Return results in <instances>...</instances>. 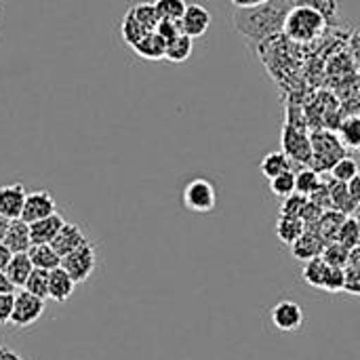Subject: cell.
Segmentation results:
<instances>
[{
    "label": "cell",
    "mask_w": 360,
    "mask_h": 360,
    "mask_svg": "<svg viewBox=\"0 0 360 360\" xmlns=\"http://www.w3.org/2000/svg\"><path fill=\"white\" fill-rule=\"evenodd\" d=\"M133 51L143 57V59H150V61H158V59H165V53H167V40L158 34V32H148L135 46Z\"/></svg>",
    "instance_id": "cell-19"
},
{
    "label": "cell",
    "mask_w": 360,
    "mask_h": 360,
    "mask_svg": "<svg viewBox=\"0 0 360 360\" xmlns=\"http://www.w3.org/2000/svg\"><path fill=\"white\" fill-rule=\"evenodd\" d=\"M154 6H156L160 19L181 21L188 2H186V0H154Z\"/></svg>",
    "instance_id": "cell-28"
},
{
    "label": "cell",
    "mask_w": 360,
    "mask_h": 360,
    "mask_svg": "<svg viewBox=\"0 0 360 360\" xmlns=\"http://www.w3.org/2000/svg\"><path fill=\"white\" fill-rule=\"evenodd\" d=\"M359 226H356V221H352V219H346L344 221V226L340 228V234H338V243H342L344 247H348V249H352L354 245H356V240H359Z\"/></svg>",
    "instance_id": "cell-34"
},
{
    "label": "cell",
    "mask_w": 360,
    "mask_h": 360,
    "mask_svg": "<svg viewBox=\"0 0 360 360\" xmlns=\"http://www.w3.org/2000/svg\"><path fill=\"white\" fill-rule=\"evenodd\" d=\"M270 190H272V194H276L281 198L295 194V173L287 171V173H281L278 177L270 179Z\"/></svg>",
    "instance_id": "cell-30"
},
{
    "label": "cell",
    "mask_w": 360,
    "mask_h": 360,
    "mask_svg": "<svg viewBox=\"0 0 360 360\" xmlns=\"http://www.w3.org/2000/svg\"><path fill=\"white\" fill-rule=\"evenodd\" d=\"M11 257H13V253L8 251V247H6L4 243H0V272H4V270H6V266H8Z\"/></svg>",
    "instance_id": "cell-38"
},
{
    "label": "cell",
    "mask_w": 360,
    "mask_h": 360,
    "mask_svg": "<svg viewBox=\"0 0 360 360\" xmlns=\"http://www.w3.org/2000/svg\"><path fill=\"white\" fill-rule=\"evenodd\" d=\"M61 268L74 278V283H86L97 270V251L91 243H84L70 255L61 257Z\"/></svg>",
    "instance_id": "cell-5"
},
{
    "label": "cell",
    "mask_w": 360,
    "mask_h": 360,
    "mask_svg": "<svg viewBox=\"0 0 360 360\" xmlns=\"http://www.w3.org/2000/svg\"><path fill=\"white\" fill-rule=\"evenodd\" d=\"M348 259V247H344L342 243H331L329 247H325V262L335 266V268H344Z\"/></svg>",
    "instance_id": "cell-33"
},
{
    "label": "cell",
    "mask_w": 360,
    "mask_h": 360,
    "mask_svg": "<svg viewBox=\"0 0 360 360\" xmlns=\"http://www.w3.org/2000/svg\"><path fill=\"white\" fill-rule=\"evenodd\" d=\"M0 360H23L15 350L6 348V346H0Z\"/></svg>",
    "instance_id": "cell-41"
},
{
    "label": "cell",
    "mask_w": 360,
    "mask_h": 360,
    "mask_svg": "<svg viewBox=\"0 0 360 360\" xmlns=\"http://www.w3.org/2000/svg\"><path fill=\"white\" fill-rule=\"evenodd\" d=\"M348 190H350V194H352V198L356 200V205H360V173L348 184Z\"/></svg>",
    "instance_id": "cell-40"
},
{
    "label": "cell",
    "mask_w": 360,
    "mask_h": 360,
    "mask_svg": "<svg viewBox=\"0 0 360 360\" xmlns=\"http://www.w3.org/2000/svg\"><path fill=\"white\" fill-rule=\"evenodd\" d=\"M291 167H293V160H291L285 152H270V154H266L264 160L259 162V169H262L264 177H268V179H274V177H278L281 173L291 171Z\"/></svg>",
    "instance_id": "cell-23"
},
{
    "label": "cell",
    "mask_w": 360,
    "mask_h": 360,
    "mask_svg": "<svg viewBox=\"0 0 360 360\" xmlns=\"http://www.w3.org/2000/svg\"><path fill=\"white\" fill-rule=\"evenodd\" d=\"M272 325L283 331V333H295L304 327V310L297 302L293 300H283L278 302L272 312H270Z\"/></svg>",
    "instance_id": "cell-9"
},
{
    "label": "cell",
    "mask_w": 360,
    "mask_h": 360,
    "mask_svg": "<svg viewBox=\"0 0 360 360\" xmlns=\"http://www.w3.org/2000/svg\"><path fill=\"white\" fill-rule=\"evenodd\" d=\"M6 228H8V219L0 215V243H2V238H4V234H6Z\"/></svg>",
    "instance_id": "cell-42"
},
{
    "label": "cell",
    "mask_w": 360,
    "mask_h": 360,
    "mask_svg": "<svg viewBox=\"0 0 360 360\" xmlns=\"http://www.w3.org/2000/svg\"><path fill=\"white\" fill-rule=\"evenodd\" d=\"M310 141H312V162L310 167L314 171H325L342 158L346 156L344 154V143L338 139V135L329 133V131H316L310 135Z\"/></svg>",
    "instance_id": "cell-3"
},
{
    "label": "cell",
    "mask_w": 360,
    "mask_h": 360,
    "mask_svg": "<svg viewBox=\"0 0 360 360\" xmlns=\"http://www.w3.org/2000/svg\"><path fill=\"white\" fill-rule=\"evenodd\" d=\"M342 143L348 148H360V118H350L342 124Z\"/></svg>",
    "instance_id": "cell-31"
},
{
    "label": "cell",
    "mask_w": 360,
    "mask_h": 360,
    "mask_svg": "<svg viewBox=\"0 0 360 360\" xmlns=\"http://www.w3.org/2000/svg\"><path fill=\"white\" fill-rule=\"evenodd\" d=\"M327 243L323 240L321 234L316 232H304L293 245H291V253L302 259V262H310L314 257H321V253L325 251Z\"/></svg>",
    "instance_id": "cell-17"
},
{
    "label": "cell",
    "mask_w": 360,
    "mask_h": 360,
    "mask_svg": "<svg viewBox=\"0 0 360 360\" xmlns=\"http://www.w3.org/2000/svg\"><path fill=\"white\" fill-rule=\"evenodd\" d=\"M331 2H340V0H331Z\"/></svg>",
    "instance_id": "cell-43"
},
{
    "label": "cell",
    "mask_w": 360,
    "mask_h": 360,
    "mask_svg": "<svg viewBox=\"0 0 360 360\" xmlns=\"http://www.w3.org/2000/svg\"><path fill=\"white\" fill-rule=\"evenodd\" d=\"M302 276L308 285L316 287V289H327V291H342L344 289V268H335L331 264L325 262V257H314L310 262H306Z\"/></svg>",
    "instance_id": "cell-4"
},
{
    "label": "cell",
    "mask_w": 360,
    "mask_h": 360,
    "mask_svg": "<svg viewBox=\"0 0 360 360\" xmlns=\"http://www.w3.org/2000/svg\"><path fill=\"white\" fill-rule=\"evenodd\" d=\"M156 32H158L167 42H171V40H173V38H177L179 34H184L181 23H179V21H171V19H160V23H158Z\"/></svg>",
    "instance_id": "cell-35"
},
{
    "label": "cell",
    "mask_w": 360,
    "mask_h": 360,
    "mask_svg": "<svg viewBox=\"0 0 360 360\" xmlns=\"http://www.w3.org/2000/svg\"><path fill=\"white\" fill-rule=\"evenodd\" d=\"M13 304H15V293H4V295H0V325H8V323H11Z\"/></svg>",
    "instance_id": "cell-36"
},
{
    "label": "cell",
    "mask_w": 360,
    "mask_h": 360,
    "mask_svg": "<svg viewBox=\"0 0 360 360\" xmlns=\"http://www.w3.org/2000/svg\"><path fill=\"white\" fill-rule=\"evenodd\" d=\"M63 224H65V219L59 213H53L44 219L30 224L32 245H51L55 240V236L59 234V230L63 228Z\"/></svg>",
    "instance_id": "cell-15"
},
{
    "label": "cell",
    "mask_w": 360,
    "mask_h": 360,
    "mask_svg": "<svg viewBox=\"0 0 360 360\" xmlns=\"http://www.w3.org/2000/svg\"><path fill=\"white\" fill-rule=\"evenodd\" d=\"M23 289H25L27 293L36 295V297L46 300V297H49V272H46V270L34 268V272L30 274V278H27V283H25Z\"/></svg>",
    "instance_id": "cell-29"
},
{
    "label": "cell",
    "mask_w": 360,
    "mask_h": 360,
    "mask_svg": "<svg viewBox=\"0 0 360 360\" xmlns=\"http://www.w3.org/2000/svg\"><path fill=\"white\" fill-rule=\"evenodd\" d=\"M295 0H270L262 6L253 8H234L232 11V25L234 30L251 42H262L278 30H283L285 17Z\"/></svg>",
    "instance_id": "cell-1"
},
{
    "label": "cell",
    "mask_w": 360,
    "mask_h": 360,
    "mask_svg": "<svg viewBox=\"0 0 360 360\" xmlns=\"http://www.w3.org/2000/svg\"><path fill=\"white\" fill-rule=\"evenodd\" d=\"M84 243H89V240H86L84 232L80 230V226L68 224V221H65L63 228L59 230V234L55 236V240L51 243V247L57 251L59 257H65V255H70L72 251H76L78 247H82Z\"/></svg>",
    "instance_id": "cell-14"
},
{
    "label": "cell",
    "mask_w": 360,
    "mask_h": 360,
    "mask_svg": "<svg viewBox=\"0 0 360 360\" xmlns=\"http://www.w3.org/2000/svg\"><path fill=\"white\" fill-rule=\"evenodd\" d=\"M327 27V17L310 4H293L285 17L283 32L293 42H310Z\"/></svg>",
    "instance_id": "cell-2"
},
{
    "label": "cell",
    "mask_w": 360,
    "mask_h": 360,
    "mask_svg": "<svg viewBox=\"0 0 360 360\" xmlns=\"http://www.w3.org/2000/svg\"><path fill=\"white\" fill-rule=\"evenodd\" d=\"M308 230L306 221L302 217H293V215H281L278 224H276V236L285 243V245H293L304 232Z\"/></svg>",
    "instance_id": "cell-20"
},
{
    "label": "cell",
    "mask_w": 360,
    "mask_h": 360,
    "mask_svg": "<svg viewBox=\"0 0 360 360\" xmlns=\"http://www.w3.org/2000/svg\"><path fill=\"white\" fill-rule=\"evenodd\" d=\"M120 34H122V40L133 49L148 34V30L131 15V11H127V15L122 17V23H120Z\"/></svg>",
    "instance_id": "cell-26"
},
{
    "label": "cell",
    "mask_w": 360,
    "mask_h": 360,
    "mask_svg": "<svg viewBox=\"0 0 360 360\" xmlns=\"http://www.w3.org/2000/svg\"><path fill=\"white\" fill-rule=\"evenodd\" d=\"M27 255H30L34 268H38V270L51 272L61 266V257L57 255V251L51 245H32Z\"/></svg>",
    "instance_id": "cell-21"
},
{
    "label": "cell",
    "mask_w": 360,
    "mask_h": 360,
    "mask_svg": "<svg viewBox=\"0 0 360 360\" xmlns=\"http://www.w3.org/2000/svg\"><path fill=\"white\" fill-rule=\"evenodd\" d=\"M27 192L23 184H8L0 188V215L11 219H19L23 213Z\"/></svg>",
    "instance_id": "cell-11"
},
{
    "label": "cell",
    "mask_w": 360,
    "mask_h": 360,
    "mask_svg": "<svg viewBox=\"0 0 360 360\" xmlns=\"http://www.w3.org/2000/svg\"><path fill=\"white\" fill-rule=\"evenodd\" d=\"M192 51H194V38H190L188 34H179L177 38L167 42L165 59L171 61V63H184V61L190 59Z\"/></svg>",
    "instance_id": "cell-22"
},
{
    "label": "cell",
    "mask_w": 360,
    "mask_h": 360,
    "mask_svg": "<svg viewBox=\"0 0 360 360\" xmlns=\"http://www.w3.org/2000/svg\"><path fill=\"white\" fill-rule=\"evenodd\" d=\"M184 207L192 213H211L217 207V192L209 179H192L184 188Z\"/></svg>",
    "instance_id": "cell-6"
},
{
    "label": "cell",
    "mask_w": 360,
    "mask_h": 360,
    "mask_svg": "<svg viewBox=\"0 0 360 360\" xmlns=\"http://www.w3.org/2000/svg\"><path fill=\"white\" fill-rule=\"evenodd\" d=\"M2 243L8 247V251L15 255V253H27L30 247H32V236H30V224L23 221L21 217L19 219H11L8 221V228H6V234L2 238Z\"/></svg>",
    "instance_id": "cell-13"
},
{
    "label": "cell",
    "mask_w": 360,
    "mask_h": 360,
    "mask_svg": "<svg viewBox=\"0 0 360 360\" xmlns=\"http://www.w3.org/2000/svg\"><path fill=\"white\" fill-rule=\"evenodd\" d=\"M234 8H253V6H262L270 0H230Z\"/></svg>",
    "instance_id": "cell-37"
},
{
    "label": "cell",
    "mask_w": 360,
    "mask_h": 360,
    "mask_svg": "<svg viewBox=\"0 0 360 360\" xmlns=\"http://www.w3.org/2000/svg\"><path fill=\"white\" fill-rule=\"evenodd\" d=\"M32 272H34V264H32V259H30L27 253H15L11 257L6 270H4V274L8 276V281L15 285V289H23Z\"/></svg>",
    "instance_id": "cell-18"
},
{
    "label": "cell",
    "mask_w": 360,
    "mask_h": 360,
    "mask_svg": "<svg viewBox=\"0 0 360 360\" xmlns=\"http://www.w3.org/2000/svg\"><path fill=\"white\" fill-rule=\"evenodd\" d=\"M179 23H181L184 34H188L190 38H200L207 34V30L211 25V13L202 4L192 2L186 6V13Z\"/></svg>",
    "instance_id": "cell-12"
},
{
    "label": "cell",
    "mask_w": 360,
    "mask_h": 360,
    "mask_svg": "<svg viewBox=\"0 0 360 360\" xmlns=\"http://www.w3.org/2000/svg\"><path fill=\"white\" fill-rule=\"evenodd\" d=\"M308 200H310L308 196L297 194V192H295V194H291V196H287V198H285V202H283V207H281V215H293V217H300Z\"/></svg>",
    "instance_id": "cell-32"
},
{
    "label": "cell",
    "mask_w": 360,
    "mask_h": 360,
    "mask_svg": "<svg viewBox=\"0 0 360 360\" xmlns=\"http://www.w3.org/2000/svg\"><path fill=\"white\" fill-rule=\"evenodd\" d=\"M321 173L314 171L312 167H304L302 171L295 173V192L304 194V196H312L319 188H321Z\"/></svg>",
    "instance_id": "cell-24"
},
{
    "label": "cell",
    "mask_w": 360,
    "mask_h": 360,
    "mask_svg": "<svg viewBox=\"0 0 360 360\" xmlns=\"http://www.w3.org/2000/svg\"><path fill=\"white\" fill-rule=\"evenodd\" d=\"M42 312H44V300L27 293L25 289H21L19 293H15L11 325L15 329H27L42 316Z\"/></svg>",
    "instance_id": "cell-7"
},
{
    "label": "cell",
    "mask_w": 360,
    "mask_h": 360,
    "mask_svg": "<svg viewBox=\"0 0 360 360\" xmlns=\"http://www.w3.org/2000/svg\"><path fill=\"white\" fill-rule=\"evenodd\" d=\"M129 11L148 32H156V27L160 23V17H158V11H156L154 2H139V4H133Z\"/></svg>",
    "instance_id": "cell-25"
},
{
    "label": "cell",
    "mask_w": 360,
    "mask_h": 360,
    "mask_svg": "<svg viewBox=\"0 0 360 360\" xmlns=\"http://www.w3.org/2000/svg\"><path fill=\"white\" fill-rule=\"evenodd\" d=\"M283 152L300 165H308L312 162V141L310 135L306 131H302L300 127H295L293 122L285 124L283 131Z\"/></svg>",
    "instance_id": "cell-8"
},
{
    "label": "cell",
    "mask_w": 360,
    "mask_h": 360,
    "mask_svg": "<svg viewBox=\"0 0 360 360\" xmlns=\"http://www.w3.org/2000/svg\"><path fill=\"white\" fill-rule=\"evenodd\" d=\"M4 293H15V285L8 281V276L4 272H0V295Z\"/></svg>",
    "instance_id": "cell-39"
},
{
    "label": "cell",
    "mask_w": 360,
    "mask_h": 360,
    "mask_svg": "<svg viewBox=\"0 0 360 360\" xmlns=\"http://www.w3.org/2000/svg\"><path fill=\"white\" fill-rule=\"evenodd\" d=\"M74 278L59 266L55 270L49 272V300L57 302V304H63L72 297L74 293Z\"/></svg>",
    "instance_id": "cell-16"
},
{
    "label": "cell",
    "mask_w": 360,
    "mask_h": 360,
    "mask_svg": "<svg viewBox=\"0 0 360 360\" xmlns=\"http://www.w3.org/2000/svg\"><path fill=\"white\" fill-rule=\"evenodd\" d=\"M359 162L350 156H342L333 167H331V177L340 184H350L359 175Z\"/></svg>",
    "instance_id": "cell-27"
},
{
    "label": "cell",
    "mask_w": 360,
    "mask_h": 360,
    "mask_svg": "<svg viewBox=\"0 0 360 360\" xmlns=\"http://www.w3.org/2000/svg\"><path fill=\"white\" fill-rule=\"evenodd\" d=\"M57 205H55V198L51 192L46 190H38V192H27V198H25V205H23V213H21V219L27 221V224H34L38 219H44L55 211Z\"/></svg>",
    "instance_id": "cell-10"
}]
</instances>
